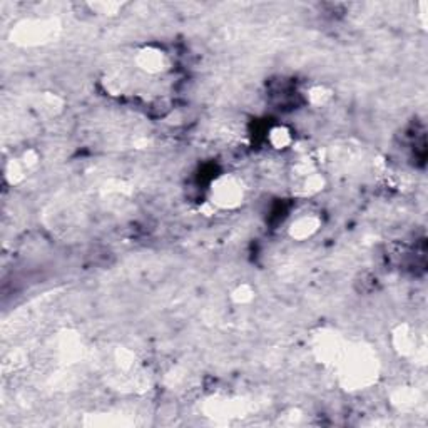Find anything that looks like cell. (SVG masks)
Returning <instances> with one entry per match:
<instances>
[{"instance_id": "6da1fadb", "label": "cell", "mask_w": 428, "mask_h": 428, "mask_svg": "<svg viewBox=\"0 0 428 428\" xmlns=\"http://www.w3.org/2000/svg\"><path fill=\"white\" fill-rule=\"evenodd\" d=\"M245 199V187L241 179L233 174L216 178L209 190V204L214 209H234Z\"/></svg>"}, {"instance_id": "7a4b0ae2", "label": "cell", "mask_w": 428, "mask_h": 428, "mask_svg": "<svg viewBox=\"0 0 428 428\" xmlns=\"http://www.w3.org/2000/svg\"><path fill=\"white\" fill-rule=\"evenodd\" d=\"M136 64L142 72L158 76V74L168 71L169 66H171V59L159 47H144L137 52Z\"/></svg>"}, {"instance_id": "3957f363", "label": "cell", "mask_w": 428, "mask_h": 428, "mask_svg": "<svg viewBox=\"0 0 428 428\" xmlns=\"http://www.w3.org/2000/svg\"><path fill=\"white\" fill-rule=\"evenodd\" d=\"M52 32V24L45 21H34V22H25V24L18 25L16 32L17 42L24 44H39L44 42L45 39Z\"/></svg>"}, {"instance_id": "277c9868", "label": "cell", "mask_w": 428, "mask_h": 428, "mask_svg": "<svg viewBox=\"0 0 428 428\" xmlns=\"http://www.w3.org/2000/svg\"><path fill=\"white\" fill-rule=\"evenodd\" d=\"M320 228V219L313 214H305L300 216L289 224V234L294 239H306L311 238L313 234L318 231Z\"/></svg>"}, {"instance_id": "8992f818", "label": "cell", "mask_w": 428, "mask_h": 428, "mask_svg": "<svg viewBox=\"0 0 428 428\" xmlns=\"http://www.w3.org/2000/svg\"><path fill=\"white\" fill-rule=\"evenodd\" d=\"M233 298L236 303H241V305H245V303L253 300V291L251 288L248 287V284H243V287H238L233 291Z\"/></svg>"}, {"instance_id": "5b68a950", "label": "cell", "mask_w": 428, "mask_h": 428, "mask_svg": "<svg viewBox=\"0 0 428 428\" xmlns=\"http://www.w3.org/2000/svg\"><path fill=\"white\" fill-rule=\"evenodd\" d=\"M268 141L270 144L273 149H287V147L291 144L293 137H291V132H289L288 127L284 126H274L270 129V134H268Z\"/></svg>"}]
</instances>
